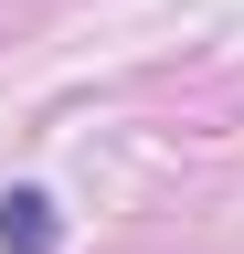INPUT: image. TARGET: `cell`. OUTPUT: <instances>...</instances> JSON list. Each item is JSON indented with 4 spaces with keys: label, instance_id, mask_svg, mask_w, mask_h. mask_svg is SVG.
I'll list each match as a JSON object with an SVG mask.
<instances>
[{
    "label": "cell",
    "instance_id": "obj_1",
    "mask_svg": "<svg viewBox=\"0 0 244 254\" xmlns=\"http://www.w3.org/2000/svg\"><path fill=\"white\" fill-rule=\"evenodd\" d=\"M0 254H64V222H53L43 190H11L0 201Z\"/></svg>",
    "mask_w": 244,
    "mask_h": 254
}]
</instances>
